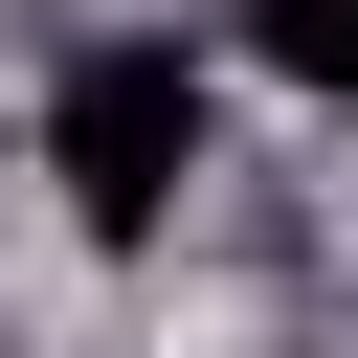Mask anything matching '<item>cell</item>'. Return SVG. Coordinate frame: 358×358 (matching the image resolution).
<instances>
[{"instance_id": "cell-1", "label": "cell", "mask_w": 358, "mask_h": 358, "mask_svg": "<svg viewBox=\"0 0 358 358\" xmlns=\"http://www.w3.org/2000/svg\"><path fill=\"white\" fill-rule=\"evenodd\" d=\"M45 179H67L90 246H157L179 179H201V45H179V22H90V45L45 67Z\"/></svg>"}, {"instance_id": "cell-2", "label": "cell", "mask_w": 358, "mask_h": 358, "mask_svg": "<svg viewBox=\"0 0 358 358\" xmlns=\"http://www.w3.org/2000/svg\"><path fill=\"white\" fill-rule=\"evenodd\" d=\"M246 67L268 90H358V0H246Z\"/></svg>"}]
</instances>
